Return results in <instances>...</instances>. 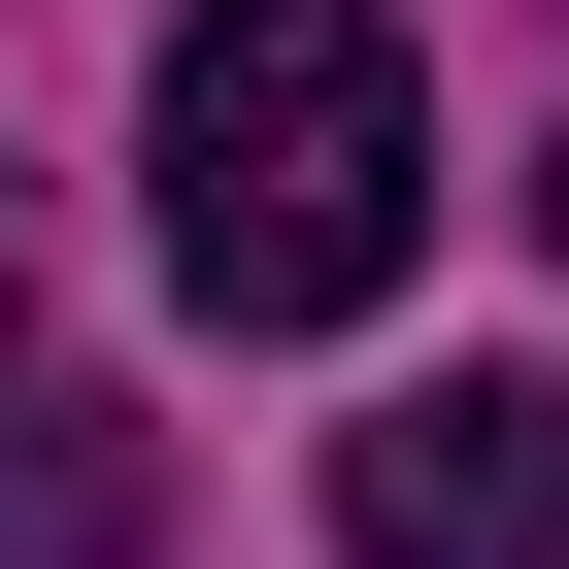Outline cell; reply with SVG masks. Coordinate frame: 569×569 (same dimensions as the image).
<instances>
[{
	"label": "cell",
	"instance_id": "obj_2",
	"mask_svg": "<svg viewBox=\"0 0 569 569\" xmlns=\"http://www.w3.org/2000/svg\"><path fill=\"white\" fill-rule=\"evenodd\" d=\"M336 536L369 569H569V369H436L336 436Z\"/></svg>",
	"mask_w": 569,
	"mask_h": 569
},
{
	"label": "cell",
	"instance_id": "obj_4",
	"mask_svg": "<svg viewBox=\"0 0 569 569\" xmlns=\"http://www.w3.org/2000/svg\"><path fill=\"white\" fill-rule=\"evenodd\" d=\"M0 336H34V201H0Z\"/></svg>",
	"mask_w": 569,
	"mask_h": 569
},
{
	"label": "cell",
	"instance_id": "obj_3",
	"mask_svg": "<svg viewBox=\"0 0 569 569\" xmlns=\"http://www.w3.org/2000/svg\"><path fill=\"white\" fill-rule=\"evenodd\" d=\"M0 569H134V436L34 402V469H0Z\"/></svg>",
	"mask_w": 569,
	"mask_h": 569
},
{
	"label": "cell",
	"instance_id": "obj_5",
	"mask_svg": "<svg viewBox=\"0 0 569 569\" xmlns=\"http://www.w3.org/2000/svg\"><path fill=\"white\" fill-rule=\"evenodd\" d=\"M536 234H569V168H536Z\"/></svg>",
	"mask_w": 569,
	"mask_h": 569
},
{
	"label": "cell",
	"instance_id": "obj_1",
	"mask_svg": "<svg viewBox=\"0 0 569 569\" xmlns=\"http://www.w3.org/2000/svg\"><path fill=\"white\" fill-rule=\"evenodd\" d=\"M402 234H436V68L369 0H201L168 34V268L234 336H369Z\"/></svg>",
	"mask_w": 569,
	"mask_h": 569
}]
</instances>
